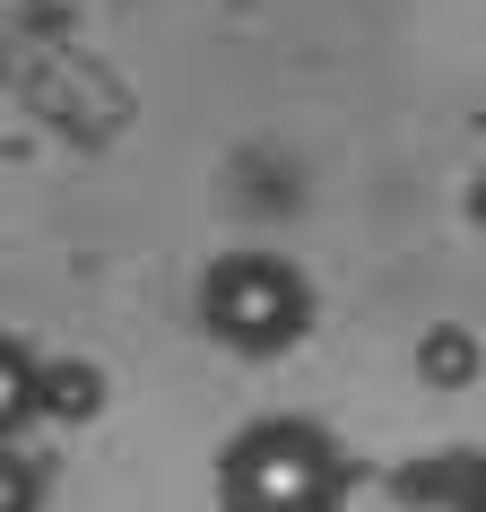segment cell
<instances>
[{
	"label": "cell",
	"mask_w": 486,
	"mask_h": 512,
	"mask_svg": "<svg viewBox=\"0 0 486 512\" xmlns=\"http://www.w3.org/2000/svg\"><path fill=\"white\" fill-rule=\"evenodd\" d=\"M426 348H434V356H426V374H434V382H452V374L469 382V365H478V356H469V339H452V330H434Z\"/></svg>",
	"instance_id": "3"
},
{
	"label": "cell",
	"mask_w": 486,
	"mask_h": 512,
	"mask_svg": "<svg viewBox=\"0 0 486 512\" xmlns=\"http://www.w3.org/2000/svg\"><path fill=\"white\" fill-rule=\"evenodd\" d=\"M469 512H486V478H478V495H469Z\"/></svg>",
	"instance_id": "4"
},
{
	"label": "cell",
	"mask_w": 486,
	"mask_h": 512,
	"mask_svg": "<svg viewBox=\"0 0 486 512\" xmlns=\"http://www.w3.org/2000/svg\"><path fill=\"white\" fill-rule=\"evenodd\" d=\"M348 452L313 417H261L217 452V504L226 512H339Z\"/></svg>",
	"instance_id": "1"
},
{
	"label": "cell",
	"mask_w": 486,
	"mask_h": 512,
	"mask_svg": "<svg viewBox=\"0 0 486 512\" xmlns=\"http://www.w3.org/2000/svg\"><path fill=\"white\" fill-rule=\"evenodd\" d=\"M200 330L235 356H278L313 330V287L287 252H217L200 278Z\"/></svg>",
	"instance_id": "2"
}]
</instances>
